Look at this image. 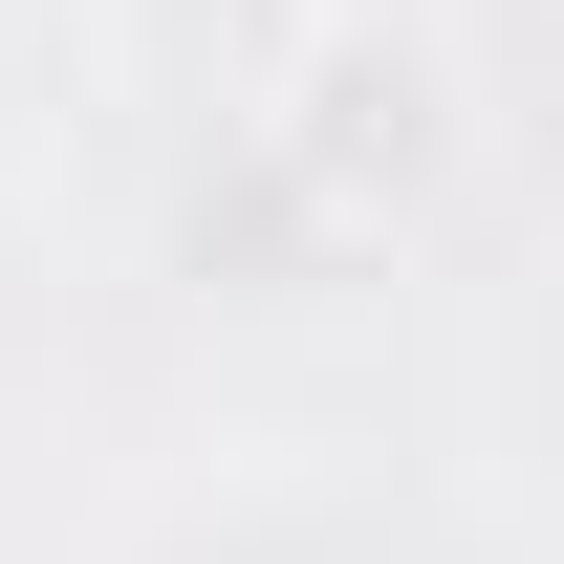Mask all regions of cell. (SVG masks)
Wrapping results in <instances>:
<instances>
[{"mask_svg": "<svg viewBox=\"0 0 564 564\" xmlns=\"http://www.w3.org/2000/svg\"><path fill=\"white\" fill-rule=\"evenodd\" d=\"M261 152H282V196L326 217V239L413 217L434 174H456V44H434V22H304L282 87H261Z\"/></svg>", "mask_w": 564, "mask_h": 564, "instance_id": "1", "label": "cell"}]
</instances>
